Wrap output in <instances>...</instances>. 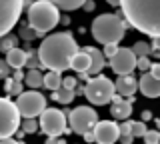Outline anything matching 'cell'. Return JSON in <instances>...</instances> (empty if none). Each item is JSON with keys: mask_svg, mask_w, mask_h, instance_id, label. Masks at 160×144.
I'll use <instances>...</instances> for the list:
<instances>
[{"mask_svg": "<svg viewBox=\"0 0 160 144\" xmlns=\"http://www.w3.org/2000/svg\"><path fill=\"white\" fill-rule=\"evenodd\" d=\"M146 122H140V120H130V136L132 138H142L146 134Z\"/></svg>", "mask_w": 160, "mask_h": 144, "instance_id": "d4e9b609", "label": "cell"}, {"mask_svg": "<svg viewBox=\"0 0 160 144\" xmlns=\"http://www.w3.org/2000/svg\"><path fill=\"white\" fill-rule=\"evenodd\" d=\"M20 114L16 110V104L10 98H0V140L14 136V132L20 128Z\"/></svg>", "mask_w": 160, "mask_h": 144, "instance_id": "9c48e42d", "label": "cell"}, {"mask_svg": "<svg viewBox=\"0 0 160 144\" xmlns=\"http://www.w3.org/2000/svg\"><path fill=\"white\" fill-rule=\"evenodd\" d=\"M16 104V110L20 114V118H34L40 116L44 110H46V96L38 90H28V92H22L18 96V100L14 102Z\"/></svg>", "mask_w": 160, "mask_h": 144, "instance_id": "8992f818", "label": "cell"}, {"mask_svg": "<svg viewBox=\"0 0 160 144\" xmlns=\"http://www.w3.org/2000/svg\"><path fill=\"white\" fill-rule=\"evenodd\" d=\"M38 128L42 130L46 136H62V134L70 132L68 124H66V116L62 114V110L58 108H46L42 114L38 116Z\"/></svg>", "mask_w": 160, "mask_h": 144, "instance_id": "52a82bcc", "label": "cell"}, {"mask_svg": "<svg viewBox=\"0 0 160 144\" xmlns=\"http://www.w3.org/2000/svg\"><path fill=\"white\" fill-rule=\"evenodd\" d=\"M118 140L122 142V144H132L134 138H132V136H118Z\"/></svg>", "mask_w": 160, "mask_h": 144, "instance_id": "ab89813d", "label": "cell"}, {"mask_svg": "<svg viewBox=\"0 0 160 144\" xmlns=\"http://www.w3.org/2000/svg\"><path fill=\"white\" fill-rule=\"evenodd\" d=\"M20 128L24 134H34L38 130V122L34 118H24V120H20Z\"/></svg>", "mask_w": 160, "mask_h": 144, "instance_id": "83f0119b", "label": "cell"}, {"mask_svg": "<svg viewBox=\"0 0 160 144\" xmlns=\"http://www.w3.org/2000/svg\"><path fill=\"white\" fill-rule=\"evenodd\" d=\"M78 86V80L74 76H68V78H62V84H60V88H66V90H74V88Z\"/></svg>", "mask_w": 160, "mask_h": 144, "instance_id": "1f68e13d", "label": "cell"}, {"mask_svg": "<svg viewBox=\"0 0 160 144\" xmlns=\"http://www.w3.org/2000/svg\"><path fill=\"white\" fill-rule=\"evenodd\" d=\"M44 144H66V142H64V138H60V136H50V138H46Z\"/></svg>", "mask_w": 160, "mask_h": 144, "instance_id": "d590c367", "label": "cell"}, {"mask_svg": "<svg viewBox=\"0 0 160 144\" xmlns=\"http://www.w3.org/2000/svg\"><path fill=\"white\" fill-rule=\"evenodd\" d=\"M82 8H84L86 12H92L94 8H96V4H94L92 0H88V2H82Z\"/></svg>", "mask_w": 160, "mask_h": 144, "instance_id": "74e56055", "label": "cell"}, {"mask_svg": "<svg viewBox=\"0 0 160 144\" xmlns=\"http://www.w3.org/2000/svg\"><path fill=\"white\" fill-rule=\"evenodd\" d=\"M90 32H92L94 40L104 46H118V42L126 34V22L120 18V14L106 12L94 18Z\"/></svg>", "mask_w": 160, "mask_h": 144, "instance_id": "3957f363", "label": "cell"}, {"mask_svg": "<svg viewBox=\"0 0 160 144\" xmlns=\"http://www.w3.org/2000/svg\"><path fill=\"white\" fill-rule=\"evenodd\" d=\"M98 122V112L94 110L92 106H78L74 110L68 112V122L70 130L84 136L86 132H92V128L96 126Z\"/></svg>", "mask_w": 160, "mask_h": 144, "instance_id": "ba28073f", "label": "cell"}, {"mask_svg": "<svg viewBox=\"0 0 160 144\" xmlns=\"http://www.w3.org/2000/svg\"><path fill=\"white\" fill-rule=\"evenodd\" d=\"M150 118H152V112H150V110H144V112H142V118H140V122H146V120H150Z\"/></svg>", "mask_w": 160, "mask_h": 144, "instance_id": "f35d334b", "label": "cell"}, {"mask_svg": "<svg viewBox=\"0 0 160 144\" xmlns=\"http://www.w3.org/2000/svg\"><path fill=\"white\" fill-rule=\"evenodd\" d=\"M24 74H26V72H22V70H14V74H12L10 78H12L14 82H22V80H24Z\"/></svg>", "mask_w": 160, "mask_h": 144, "instance_id": "8d00e7d4", "label": "cell"}, {"mask_svg": "<svg viewBox=\"0 0 160 144\" xmlns=\"http://www.w3.org/2000/svg\"><path fill=\"white\" fill-rule=\"evenodd\" d=\"M0 144H22V142L14 140V138H6V140H0Z\"/></svg>", "mask_w": 160, "mask_h": 144, "instance_id": "60d3db41", "label": "cell"}, {"mask_svg": "<svg viewBox=\"0 0 160 144\" xmlns=\"http://www.w3.org/2000/svg\"><path fill=\"white\" fill-rule=\"evenodd\" d=\"M10 70H22V66H26V50H22V48H14V50L6 52V60Z\"/></svg>", "mask_w": 160, "mask_h": 144, "instance_id": "e0dca14e", "label": "cell"}, {"mask_svg": "<svg viewBox=\"0 0 160 144\" xmlns=\"http://www.w3.org/2000/svg\"><path fill=\"white\" fill-rule=\"evenodd\" d=\"M92 136L96 144H114L118 142V124L112 120H98L92 128Z\"/></svg>", "mask_w": 160, "mask_h": 144, "instance_id": "7c38bea8", "label": "cell"}, {"mask_svg": "<svg viewBox=\"0 0 160 144\" xmlns=\"http://www.w3.org/2000/svg\"><path fill=\"white\" fill-rule=\"evenodd\" d=\"M74 90H66V88H58L56 92H52V98L54 100H58V102H62V104H70L74 100Z\"/></svg>", "mask_w": 160, "mask_h": 144, "instance_id": "cb8c5ba5", "label": "cell"}, {"mask_svg": "<svg viewBox=\"0 0 160 144\" xmlns=\"http://www.w3.org/2000/svg\"><path fill=\"white\" fill-rule=\"evenodd\" d=\"M84 140H86V142H94V136H92V132H86V134H84Z\"/></svg>", "mask_w": 160, "mask_h": 144, "instance_id": "b9f144b4", "label": "cell"}, {"mask_svg": "<svg viewBox=\"0 0 160 144\" xmlns=\"http://www.w3.org/2000/svg\"><path fill=\"white\" fill-rule=\"evenodd\" d=\"M116 50H118V46H104V50H102V56L110 60V58H112L114 54H116Z\"/></svg>", "mask_w": 160, "mask_h": 144, "instance_id": "836d02e7", "label": "cell"}, {"mask_svg": "<svg viewBox=\"0 0 160 144\" xmlns=\"http://www.w3.org/2000/svg\"><path fill=\"white\" fill-rule=\"evenodd\" d=\"M110 68H112L114 74L118 76H130L136 68V56L132 54L130 48H118L116 54L108 60Z\"/></svg>", "mask_w": 160, "mask_h": 144, "instance_id": "8fae6325", "label": "cell"}, {"mask_svg": "<svg viewBox=\"0 0 160 144\" xmlns=\"http://www.w3.org/2000/svg\"><path fill=\"white\" fill-rule=\"evenodd\" d=\"M54 6L60 10H66V12H72V10H78V8H82V0H58V2H54Z\"/></svg>", "mask_w": 160, "mask_h": 144, "instance_id": "7402d4cb", "label": "cell"}, {"mask_svg": "<svg viewBox=\"0 0 160 144\" xmlns=\"http://www.w3.org/2000/svg\"><path fill=\"white\" fill-rule=\"evenodd\" d=\"M84 52L90 56V68H88L86 76L90 78V76H94V74H100L102 68L106 66V58L102 56V50H98V48H94V46H86Z\"/></svg>", "mask_w": 160, "mask_h": 144, "instance_id": "9a60e30c", "label": "cell"}, {"mask_svg": "<svg viewBox=\"0 0 160 144\" xmlns=\"http://www.w3.org/2000/svg\"><path fill=\"white\" fill-rule=\"evenodd\" d=\"M136 90H138V82L134 76H118V80L114 82V92H118L124 98L134 96Z\"/></svg>", "mask_w": 160, "mask_h": 144, "instance_id": "2e32d148", "label": "cell"}, {"mask_svg": "<svg viewBox=\"0 0 160 144\" xmlns=\"http://www.w3.org/2000/svg\"><path fill=\"white\" fill-rule=\"evenodd\" d=\"M148 72L152 74L154 78H158L160 76V64L158 62H152V64H150V68H148Z\"/></svg>", "mask_w": 160, "mask_h": 144, "instance_id": "e575fe53", "label": "cell"}, {"mask_svg": "<svg viewBox=\"0 0 160 144\" xmlns=\"http://www.w3.org/2000/svg\"><path fill=\"white\" fill-rule=\"evenodd\" d=\"M40 68H48V72H64L70 68L72 58L78 54V42L70 32H56L44 38L36 50Z\"/></svg>", "mask_w": 160, "mask_h": 144, "instance_id": "6da1fadb", "label": "cell"}, {"mask_svg": "<svg viewBox=\"0 0 160 144\" xmlns=\"http://www.w3.org/2000/svg\"><path fill=\"white\" fill-rule=\"evenodd\" d=\"M14 134H16V138H18V142H20V140H22V138H24V132H22V130H16V132H14Z\"/></svg>", "mask_w": 160, "mask_h": 144, "instance_id": "ee69618b", "label": "cell"}, {"mask_svg": "<svg viewBox=\"0 0 160 144\" xmlns=\"http://www.w3.org/2000/svg\"><path fill=\"white\" fill-rule=\"evenodd\" d=\"M4 90L8 94H14V96H20V94L24 92V84L22 82H14L12 78H6V84H4Z\"/></svg>", "mask_w": 160, "mask_h": 144, "instance_id": "484cf974", "label": "cell"}, {"mask_svg": "<svg viewBox=\"0 0 160 144\" xmlns=\"http://www.w3.org/2000/svg\"><path fill=\"white\" fill-rule=\"evenodd\" d=\"M16 36H18V40H24V42H28V44H30V42L34 40V38H38V34L34 32L32 28L28 26V24H20V26H18V34H16Z\"/></svg>", "mask_w": 160, "mask_h": 144, "instance_id": "603a6c76", "label": "cell"}, {"mask_svg": "<svg viewBox=\"0 0 160 144\" xmlns=\"http://www.w3.org/2000/svg\"><path fill=\"white\" fill-rule=\"evenodd\" d=\"M60 84H62V76H60L58 72H46L42 76V86L48 88V90H52V92L58 90Z\"/></svg>", "mask_w": 160, "mask_h": 144, "instance_id": "d6986e66", "label": "cell"}, {"mask_svg": "<svg viewBox=\"0 0 160 144\" xmlns=\"http://www.w3.org/2000/svg\"><path fill=\"white\" fill-rule=\"evenodd\" d=\"M112 106H110V112H112V116L116 118V120H126L130 118V114H132V102H134V96L130 98H120L114 94L112 98Z\"/></svg>", "mask_w": 160, "mask_h": 144, "instance_id": "4fadbf2b", "label": "cell"}, {"mask_svg": "<svg viewBox=\"0 0 160 144\" xmlns=\"http://www.w3.org/2000/svg\"><path fill=\"white\" fill-rule=\"evenodd\" d=\"M114 94H116L114 92V82L106 76H92V78H88L86 86H84V96L94 106L110 104Z\"/></svg>", "mask_w": 160, "mask_h": 144, "instance_id": "5b68a950", "label": "cell"}, {"mask_svg": "<svg viewBox=\"0 0 160 144\" xmlns=\"http://www.w3.org/2000/svg\"><path fill=\"white\" fill-rule=\"evenodd\" d=\"M42 76L44 74L40 70H28L24 74V82H26V86H30V88H40L42 86Z\"/></svg>", "mask_w": 160, "mask_h": 144, "instance_id": "ffe728a7", "label": "cell"}, {"mask_svg": "<svg viewBox=\"0 0 160 144\" xmlns=\"http://www.w3.org/2000/svg\"><path fill=\"white\" fill-rule=\"evenodd\" d=\"M136 82H138V90L146 98H158L160 84H158V78H154L150 72H144L142 76H140V80H136Z\"/></svg>", "mask_w": 160, "mask_h": 144, "instance_id": "5bb4252c", "label": "cell"}, {"mask_svg": "<svg viewBox=\"0 0 160 144\" xmlns=\"http://www.w3.org/2000/svg\"><path fill=\"white\" fill-rule=\"evenodd\" d=\"M126 22L130 26H134L138 32L148 34L150 38H158L160 36V24H158V12H160V4L156 0H142V2H134V0H126L120 2Z\"/></svg>", "mask_w": 160, "mask_h": 144, "instance_id": "7a4b0ae2", "label": "cell"}, {"mask_svg": "<svg viewBox=\"0 0 160 144\" xmlns=\"http://www.w3.org/2000/svg\"><path fill=\"white\" fill-rule=\"evenodd\" d=\"M24 2L20 0H0V38L10 34L14 24L20 20Z\"/></svg>", "mask_w": 160, "mask_h": 144, "instance_id": "30bf717a", "label": "cell"}, {"mask_svg": "<svg viewBox=\"0 0 160 144\" xmlns=\"http://www.w3.org/2000/svg\"><path fill=\"white\" fill-rule=\"evenodd\" d=\"M26 66H28V70H38L40 68L38 54H36V50H32V48L26 52Z\"/></svg>", "mask_w": 160, "mask_h": 144, "instance_id": "f1b7e54d", "label": "cell"}, {"mask_svg": "<svg viewBox=\"0 0 160 144\" xmlns=\"http://www.w3.org/2000/svg\"><path fill=\"white\" fill-rule=\"evenodd\" d=\"M130 50H132V54L136 58H142V56H148V54H150V44L140 40V42H134V46L130 48Z\"/></svg>", "mask_w": 160, "mask_h": 144, "instance_id": "4316f807", "label": "cell"}, {"mask_svg": "<svg viewBox=\"0 0 160 144\" xmlns=\"http://www.w3.org/2000/svg\"><path fill=\"white\" fill-rule=\"evenodd\" d=\"M144 144H158L160 142V134L158 130H146V134H144Z\"/></svg>", "mask_w": 160, "mask_h": 144, "instance_id": "f546056e", "label": "cell"}, {"mask_svg": "<svg viewBox=\"0 0 160 144\" xmlns=\"http://www.w3.org/2000/svg\"><path fill=\"white\" fill-rule=\"evenodd\" d=\"M60 22H62L64 26H68V24H70V18H68V16H60ZM60 22H58V24H60Z\"/></svg>", "mask_w": 160, "mask_h": 144, "instance_id": "7bdbcfd3", "label": "cell"}, {"mask_svg": "<svg viewBox=\"0 0 160 144\" xmlns=\"http://www.w3.org/2000/svg\"><path fill=\"white\" fill-rule=\"evenodd\" d=\"M8 74H10L8 64L4 62V60H0V80H6V78H8Z\"/></svg>", "mask_w": 160, "mask_h": 144, "instance_id": "d6a6232c", "label": "cell"}, {"mask_svg": "<svg viewBox=\"0 0 160 144\" xmlns=\"http://www.w3.org/2000/svg\"><path fill=\"white\" fill-rule=\"evenodd\" d=\"M150 64H152V62H150V58L148 56H142V58H136V68H138V70L140 72H148V68H150Z\"/></svg>", "mask_w": 160, "mask_h": 144, "instance_id": "4dcf8cb0", "label": "cell"}, {"mask_svg": "<svg viewBox=\"0 0 160 144\" xmlns=\"http://www.w3.org/2000/svg\"><path fill=\"white\" fill-rule=\"evenodd\" d=\"M28 8V26L32 28L38 36L50 32L60 22V12L50 0H36V2H24Z\"/></svg>", "mask_w": 160, "mask_h": 144, "instance_id": "277c9868", "label": "cell"}, {"mask_svg": "<svg viewBox=\"0 0 160 144\" xmlns=\"http://www.w3.org/2000/svg\"><path fill=\"white\" fill-rule=\"evenodd\" d=\"M70 68L78 74H86L88 68H90V56L84 50H78V54L72 58V62H70Z\"/></svg>", "mask_w": 160, "mask_h": 144, "instance_id": "ac0fdd59", "label": "cell"}, {"mask_svg": "<svg viewBox=\"0 0 160 144\" xmlns=\"http://www.w3.org/2000/svg\"><path fill=\"white\" fill-rule=\"evenodd\" d=\"M14 48H18V36L16 34H6V36L0 38V52H10L14 50Z\"/></svg>", "mask_w": 160, "mask_h": 144, "instance_id": "44dd1931", "label": "cell"}]
</instances>
